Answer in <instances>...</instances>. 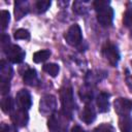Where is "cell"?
Masks as SVG:
<instances>
[{
	"mask_svg": "<svg viewBox=\"0 0 132 132\" xmlns=\"http://www.w3.org/2000/svg\"><path fill=\"white\" fill-rule=\"evenodd\" d=\"M110 2L106 0H96L93 2L97 12V21L103 27H109L113 21V9L109 6Z\"/></svg>",
	"mask_w": 132,
	"mask_h": 132,
	"instance_id": "1",
	"label": "cell"
},
{
	"mask_svg": "<svg viewBox=\"0 0 132 132\" xmlns=\"http://www.w3.org/2000/svg\"><path fill=\"white\" fill-rule=\"evenodd\" d=\"M60 99L62 103L63 110L62 112L66 114L68 118L71 117L72 110L75 108V102L73 99L72 89L70 87H64L60 90Z\"/></svg>",
	"mask_w": 132,
	"mask_h": 132,
	"instance_id": "2",
	"label": "cell"
},
{
	"mask_svg": "<svg viewBox=\"0 0 132 132\" xmlns=\"http://www.w3.org/2000/svg\"><path fill=\"white\" fill-rule=\"evenodd\" d=\"M67 116L63 112H56L53 113L47 122V126L51 132H65L67 128L66 124Z\"/></svg>",
	"mask_w": 132,
	"mask_h": 132,
	"instance_id": "3",
	"label": "cell"
},
{
	"mask_svg": "<svg viewBox=\"0 0 132 132\" xmlns=\"http://www.w3.org/2000/svg\"><path fill=\"white\" fill-rule=\"evenodd\" d=\"M64 38L69 45L77 46L82 40V34H81L80 27L77 24L71 25L69 29L66 31V33L64 34Z\"/></svg>",
	"mask_w": 132,
	"mask_h": 132,
	"instance_id": "4",
	"label": "cell"
},
{
	"mask_svg": "<svg viewBox=\"0 0 132 132\" xmlns=\"http://www.w3.org/2000/svg\"><path fill=\"white\" fill-rule=\"evenodd\" d=\"M102 55L105 60L113 67H116L121 59L120 52L118 47L112 43H106L102 48Z\"/></svg>",
	"mask_w": 132,
	"mask_h": 132,
	"instance_id": "5",
	"label": "cell"
},
{
	"mask_svg": "<svg viewBox=\"0 0 132 132\" xmlns=\"http://www.w3.org/2000/svg\"><path fill=\"white\" fill-rule=\"evenodd\" d=\"M4 52L8 58V60L11 62V63H14V64H19V63H22L26 54L25 52L16 44H8L4 47Z\"/></svg>",
	"mask_w": 132,
	"mask_h": 132,
	"instance_id": "6",
	"label": "cell"
},
{
	"mask_svg": "<svg viewBox=\"0 0 132 132\" xmlns=\"http://www.w3.org/2000/svg\"><path fill=\"white\" fill-rule=\"evenodd\" d=\"M114 110L120 116H128L132 111V101L127 98H118L113 102Z\"/></svg>",
	"mask_w": 132,
	"mask_h": 132,
	"instance_id": "7",
	"label": "cell"
},
{
	"mask_svg": "<svg viewBox=\"0 0 132 132\" xmlns=\"http://www.w3.org/2000/svg\"><path fill=\"white\" fill-rule=\"evenodd\" d=\"M15 100H16L19 108H22V109H25V110H28L31 107V105H32L31 95L25 89H22V90H20L16 93Z\"/></svg>",
	"mask_w": 132,
	"mask_h": 132,
	"instance_id": "8",
	"label": "cell"
},
{
	"mask_svg": "<svg viewBox=\"0 0 132 132\" xmlns=\"http://www.w3.org/2000/svg\"><path fill=\"white\" fill-rule=\"evenodd\" d=\"M40 111L42 113H48L56 107V98L53 95H45L40 100Z\"/></svg>",
	"mask_w": 132,
	"mask_h": 132,
	"instance_id": "9",
	"label": "cell"
},
{
	"mask_svg": "<svg viewBox=\"0 0 132 132\" xmlns=\"http://www.w3.org/2000/svg\"><path fill=\"white\" fill-rule=\"evenodd\" d=\"M11 120L13 121V123L18 126L24 127L27 125L29 117L27 113V110L22 109V108H18L12 114H11Z\"/></svg>",
	"mask_w": 132,
	"mask_h": 132,
	"instance_id": "10",
	"label": "cell"
},
{
	"mask_svg": "<svg viewBox=\"0 0 132 132\" xmlns=\"http://www.w3.org/2000/svg\"><path fill=\"white\" fill-rule=\"evenodd\" d=\"M81 121L85 122L86 124H91L94 122V120L96 119V112L94 110V107L91 103H87L82 109L81 112V117H80Z\"/></svg>",
	"mask_w": 132,
	"mask_h": 132,
	"instance_id": "11",
	"label": "cell"
},
{
	"mask_svg": "<svg viewBox=\"0 0 132 132\" xmlns=\"http://www.w3.org/2000/svg\"><path fill=\"white\" fill-rule=\"evenodd\" d=\"M108 98H109V94L105 93V92H101L97 96L96 103H97V107H98L99 112H105L108 110V106H109Z\"/></svg>",
	"mask_w": 132,
	"mask_h": 132,
	"instance_id": "12",
	"label": "cell"
},
{
	"mask_svg": "<svg viewBox=\"0 0 132 132\" xmlns=\"http://www.w3.org/2000/svg\"><path fill=\"white\" fill-rule=\"evenodd\" d=\"M29 11L28 3L25 1H16L14 3V18L15 20H21Z\"/></svg>",
	"mask_w": 132,
	"mask_h": 132,
	"instance_id": "13",
	"label": "cell"
},
{
	"mask_svg": "<svg viewBox=\"0 0 132 132\" xmlns=\"http://www.w3.org/2000/svg\"><path fill=\"white\" fill-rule=\"evenodd\" d=\"M119 127L122 132H131L132 131V118L130 117V114L120 117Z\"/></svg>",
	"mask_w": 132,
	"mask_h": 132,
	"instance_id": "14",
	"label": "cell"
},
{
	"mask_svg": "<svg viewBox=\"0 0 132 132\" xmlns=\"http://www.w3.org/2000/svg\"><path fill=\"white\" fill-rule=\"evenodd\" d=\"M23 79H24V82L29 85V86H35L36 82L38 81L37 79V73H36V70L35 69H28L25 73H24V76H23Z\"/></svg>",
	"mask_w": 132,
	"mask_h": 132,
	"instance_id": "15",
	"label": "cell"
},
{
	"mask_svg": "<svg viewBox=\"0 0 132 132\" xmlns=\"http://www.w3.org/2000/svg\"><path fill=\"white\" fill-rule=\"evenodd\" d=\"M51 56V51L50 50H41L38 51L36 53H34L33 55V61L35 63H42L44 61H46Z\"/></svg>",
	"mask_w": 132,
	"mask_h": 132,
	"instance_id": "16",
	"label": "cell"
},
{
	"mask_svg": "<svg viewBox=\"0 0 132 132\" xmlns=\"http://www.w3.org/2000/svg\"><path fill=\"white\" fill-rule=\"evenodd\" d=\"M1 80H10L12 76V69L8 64H5L4 61H1Z\"/></svg>",
	"mask_w": 132,
	"mask_h": 132,
	"instance_id": "17",
	"label": "cell"
},
{
	"mask_svg": "<svg viewBox=\"0 0 132 132\" xmlns=\"http://www.w3.org/2000/svg\"><path fill=\"white\" fill-rule=\"evenodd\" d=\"M43 71L46 72L48 75L55 77V76L58 75V73L60 71V67L56 63H48V64H45L43 66Z\"/></svg>",
	"mask_w": 132,
	"mask_h": 132,
	"instance_id": "18",
	"label": "cell"
},
{
	"mask_svg": "<svg viewBox=\"0 0 132 132\" xmlns=\"http://www.w3.org/2000/svg\"><path fill=\"white\" fill-rule=\"evenodd\" d=\"M1 109L5 113H8L13 109V101L10 97H5L1 100Z\"/></svg>",
	"mask_w": 132,
	"mask_h": 132,
	"instance_id": "19",
	"label": "cell"
},
{
	"mask_svg": "<svg viewBox=\"0 0 132 132\" xmlns=\"http://www.w3.org/2000/svg\"><path fill=\"white\" fill-rule=\"evenodd\" d=\"M10 21V14L7 10H1L0 12V22H1V29L5 30L9 24Z\"/></svg>",
	"mask_w": 132,
	"mask_h": 132,
	"instance_id": "20",
	"label": "cell"
},
{
	"mask_svg": "<svg viewBox=\"0 0 132 132\" xmlns=\"http://www.w3.org/2000/svg\"><path fill=\"white\" fill-rule=\"evenodd\" d=\"M51 4H52V2L48 1V0H39V1L36 2L35 5H36V9H37V11H38L39 13H42V12L46 11L47 8H50Z\"/></svg>",
	"mask_w": 132,
	"mask_h": 132,
	"instance_id": "21",
	"label": "cell"
},
{
	"mask_svg": "<svg viewBox=\"0 0 132 132\" xmlns=\"http://www.w3.org/2000/svg\"><path fill=\"white\" fill-rule=\"evenodd\" d=\"M13 37L15 39H22V40H29L30 39V33L28 30L26 29H18L14 34Z\"/></svg>",
	"mask_w": 132,
	"mask_h": 132,
	"instance_id": "22",
	"label": "cell"
},
{
	"mask_svg": "<svg viewBox=\"0 0 132 132\" xmlns=\"http://www.w3.org/2000/svg\"><path fill=\"white\" fill-rule=\"evenodd\" d=\"M93 132H116V129L112 125L104 123V124H101V125L97 126L94 129Z\"/></svg>",
	"mask_w": 132,
	"mask_h": 132,
	"instance_id": "23",
	"label": "cell"
},
{
	"mask_svg": "<svg viewBox=\"0 0 132 132\" xmlns=\"http://www.w3.org/2000/svg\"><path fill=\"white\" fill-rule=\"evenodd\" d=\"M123 23L126 27H131L132 26V7H128L124 13L123 18Z\"/></svg>",
	"mask_w": 132,
	"mask_h": 132,
	"instance_id": "24",
	"label": "cell"
},
{
	"mask_svg": "<svg viewBox=\"0 0 132 132\" xmlns=\"http://www.w3.org/2000/svg\"><path fill=\"white\" fill-rule=\"evenodd\" d=\"M73 11H75L76 13H79V14H84L87 12V7L84 6L82 2L75 1L73 3Z\"/></svg>",
	"mask_w": 132,
	"mask_h": 132,
	"instance_id": "25",
	"label": "cell"
},
{
	"mask_svg": "<svg viewBox=\"0 0 132 132\" xmlns=\"http://www.w3.org/2000/svg\"><path fill=\"white\" fill-rule=\"evenodd\" d=\"M9 88H10V85L8 80H1V94L2 95L7 94L9 91Z\"/></svg>",
	"mask_w": 132,
	"mask_h": 132,
	"instance_id": "26",
	"label": "cell"
},
{
	"mask_svg": "<svg viewBox=\"0 0 132 132\" xmlns=\"http://www.w3.org/2000/svg\"><path fill=\"white\" fill-rule=\"evenodd\" d=\"M71 132H85V130H84L81 127H79V126L75 125V126L71 129Z\"/></svg>",
	"mask_w": 132,
	"mask_h": 132,
	"instance_id": "27",
	"label": "cell"
},
{
	"mask_svg": "<svg viewBox=\"0 0 132 132\" xmlns=\"http://www.w3.org/2000/svg\"><path fill=\"white\" fill-rule=\"evenodd\" d=\"M1 132H9V127L4 123L1 124Z\"/></svg>",
	"mask_w": 132,
	"mask_h": 132,
	"instance_id": "28",
	"label": "cell"
}]
</instances>
